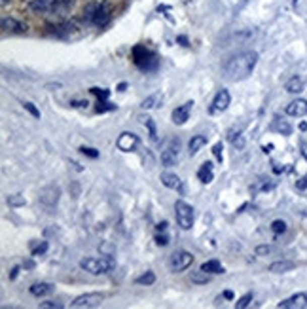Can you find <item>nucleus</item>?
<instances>
[{
  "label": "nucleus",
  "mask_w": 307,
  "mask_h": 309,
  "mask_svg": "<svg viewBox=\"0 0 307 309\" xmlns=\"http://www.w3.org/2000/svg\"><path fill=\"white\" fill-rule=\"evenodd\" d=\"M126 87H127L126 82H124V84H119V85H118V91H126Z\"/></svg>",
  "instance_id": "52"
},
{
  "label": "nucleus",
  "mask_w": 307,
  "mask_h": 309,
  "mask_svg": "<svg viewBox=\"0 0 307 309\" xmlns=\"http://www.w3.org/2000/svg\"><path fill=\"white\" fill-rule=\"evenodd\" d=\"M286 114H288V116H296V118L305 116L307 114V100L305 99L292 100L290 105L286 107Z\"/></svg>",
  "instance_id": "16"
},
{
  "label": "nucleus",
  "mask_w": 307,
  "mask_h": 309,
  "mask_svg": "<svg viewBox=\"0 0 307 309\" xmlns=\"http://www.w3.org/2000/svg\"><path fill=\"white\" fill-rule=\"evenodd\" d=\"M53 288H55V286L51 285V283H34V285L31 286V294L32 296H36V298H40V296L51 294L53 292Z\"/></svg>",
  "instance_id": "19"
},
{
  "label": "nucleus",
  "mask_w": 307,
  "mask_h": 309,
  "mask_svg": "<svg viewBox=\"0 0 307 309\" xmlns=\"http://www.w3.org/2000/svg\"><path fill=\"white\" fill-rule=\"evenodd\" d=\"M71 4L72 0H32L31 10L40 12V14H57V12L69 8Z\"/></svg>",
  "instance_id": "6"
},
{
  "label": "nucleus",
  "mask_w": 307,
  "mask_h": 309,
  "mask_svg": "<svg viewBox=\"0 0 307 309\" xmlns=\"http://www.w3.org/2000/svg\"><path fill=\"white\" fill-rule=\"evenodd\" d=\"M258 65V54L247 49L241 54L231 55L228 59V63L224 65V76L228 78L229 82H241L252 74V70L256 69Z\"/></svg>",
  "instance_id": "1"
},
{
  "label": "nucleus",
  "mask_w": 307,
  "mask_h": 309,
  "mask_svg": "<svg viewBox=\"0 0 307 309\" xmlns=\"http://www.w3.org/2000/svg\"><path fill=\"white\" fill-rule=\"evenodd\" d=\"M252 301V292H247L243 298H239V301H235V309H244L249 307V303Z\"/></svg>",
  "instance_id": "32"
},
{
  "label": "nucleus",
  "mask_w": 307,
  "mask_h": 309,
  "mask_svg": "<svg viewBox=\"0 0 307 309\" xmlns=\"http://www.w3.org/2000/svg\"><path fill=\"white\" fill-rule=\"evenodd\" d=\"M139 120H141L142 124L146 125V127H148V133H150V140H152V142H158V131H156V124H154V120H152V118H144V116H141L139 118Z\"/></svg>",
  "instance_id": "25"
},
{
  "label": "nucleus",
  "mask_w": 307,
  "mask_h": 309,
  "mask_svg": "<svg viewBox=\"0 0 307 309\" xmlns=\"http://www.w3.org/2000/svg\"><path fill=\"white\" fill-rule=\"evenodd\" d=\"M84 14H86V21L97 25V27H104L110 21V10L104 4H89Z\"/></svg>",
  "instance_id": "5"
},
{
  "label": "nucleus",
  "mask_w": 307,
  "mask_h": 309,
  "mask_svg": "<svg viewBox=\"0 0 307 309\" xmlns=\"http://www.w3.org/2000/svg\"><path fill=\"white\" fill-rule=\"evenodd\" d=\"M23 268H25V270H32V268H34V262H31V260H27V262L23 264Z\"/></svg>",
  "instance_id": "47"
},
{
  "label": "nucleus",
  "mask_w": 307,
  "mask_h": 309,
  "mask_svg": "<svg viewBox=\"0 0 307 309\" xmlns=\"http://www.w3.org/2000/svg\"><path fill=\"white\" fill-rule=\"evenodd\" d=\"M161 184L165 186V188H171V190H176V192H184V184H182V180L178 175H174V173H161Z\"/></svg>",
  "instance_id": "15"
},
{
  "label": "nucleus",
  "mask_w": 307,
  "mask_h": 309,
  "mask_svg": "<svg viewBox=\"0 0 307 309\" xmlns=\"http://www.w3.org/2000/svg\"><path fill=\"white\" fill-rule=\"evenodd\" d=\"M273 248L269 247V245H260V247H256V254L258 256H266V254H269Z\"/></svg>",
  "instance_id": "41"
},
{
  "label": "nucleus",
  "mask_w": 307,
  "mask_h": 309,
  "mask_svg": "<svg viewBox=\"0 0 307 309\" xmlns=\"http://www.w3.org/2000/svg\"><path fill=\"white\" fill-rule=\"evenodd\" d=\"M296 188H298V190H307V177L299 178L298 184H296Z\"/></svg>",
  "instance_id": "43"
},
{
  "label": "nucleus",
  "mask_w": 307,
  "mask_h": 309,
  "mask_svg": "<svg viewBox=\"0 0 307 309\" xmlns=\"http://www.w3.org/2000/svg\"><path fill=\"white\" fill-rule=\"evenodd\" d=\"M296 268V264L290 262V260H279V262H273L269 266V271L271 273H286V271H292Z\"/></svg>",
  "instance_id": "21"
},
{
  "label": "nucleus",
  "mask_w": 307,
  "mask_h": 309,
  "mask_svg": "<svg viewBox=\"0 0 307 309\" xmlns=\"http://www.w3.org/2000/svg\"><path fill=\"white\" fill-rule=\"evenodd\" d=\"M176 40L180 42L182 46H188V38H186V36H178V38H176Z\"/></svg>",
  "instance_id": "48"
},
{
  "label": "nucleus",
  "mask_w": 307,
  "mask_h": 309,
  "mask_svg": "<svg viewBox=\"0 0 307 309\" xmlns=\"http://www.w3.org/2000/svg\"><path fill=\"white\" fill-rule=\"evenodd\" d=\"M80 152L84 156H87V158H91V160H97L99 158V152L95 150V148H89V146H82L80 148Z\"/></svg>",
  "instance_id": "37"
},
{
  "label": "nucleus",
  "mask_w": 307,
  "mask_h": 309,
  "mask_svg": "<svg viewBox=\"0 0 307 309\" xmlns=\"http://www.w3.org/2000/svg\"><path fill=\"white\" fill-rule=\"evenodd\" d=\"M299 129H301V131H305V129H307V124H305V122H301V124H299Z\"/></svg>",
  "instance_id": "53"
},
{
  "label": "nucleus",
  "mask_w": 307,
  "mask_h": 309,
  "mask_svg": "<svg viewBox=\"0 0 307 309\" xmlns=\"http://www.w3.org/2000/svg\"><path fill=\"white\" fill-rule=\"evenodd\" d=\"M156 243H158L159 247H167V245H169V235L158 232V235H156Z\"/></svg>",
  "instance_id": "38"
},
{
  "label": "nucleus",
  "mask_w": 307,
  "mask_h": 309,
  "mask_svg": "<svg viewBox=\"0 0 307 309\" xmlns=\"http://www.w3.org/2000/svg\"><path fill=\"white\" fill-rule=\"evenodd\" d=\"M286 91L288 93H299L301 89H303V82H301V78L299 76H292L288 82H286Z\"/></svg>",
  "instance_id": "24"
},
{
  "label": "nucleus",
  "mask_w": 307,
  "mask_h": 309,
  "mask_svg": "<svg viewBox=\"0 0 307 309\" xmlns=\"http://www.w3.org/2000/svg\"><path fill=\"white\" fill-rule=\"evenodd\" d=\"M102 300H104V294L101 292H87V294H82L78 298H74L71 301V307L72 309H89V307H97L101 305Z\"/></svg>",
  "instance_id": "7"
},
{
  "label": "nucleus",
  "mask_w": 307,
  "mask_h": 309,
  "mask_svg": "<svg viewBox=\"0 0 307 309\" xmlns=\"http://www.w3.org/2000/svg\"><path fill=\"white\" fill-rule=\"evenodd\" d=\"M19 271H21V266H16V268H12V271H10V279H12V281H14V279H17Z\"/></svg>",
  "instance_id": "44"
},
{
  "label": "nucleus",
  "mask_w": 307,
  "mask_h": 309,
  "mask_svg": "<svg viewBox=\"0 0 307 309\" xmlns=\"http://www.w3.org/2000/svg\"><path fill=\"white\" fill-rule=\"evenodd\" d=\"M133 61L141 70H156L158 69V57L154 52H150L146 46H135L133 47Z\"/></svg>",
  "instance_id": "3"
},
{
  "label": "nucleus",
  "mask_w": 307,
  "mask_h": 309,
  "mask_svg": "<svg viewBox=\"0 0 307 309\" xmlns=\"http://www.w3.org/2000/svg\"><path fill=\"white\" fill-rule=\"evenodd\" d=\"M197 178L203 182V184H209V182H213L214 178V173H213V163L211 162H205L199 171H197Z\"/></svg>",
  "instance_id": "18"
},
{
  "label": "nucleus",
  "mask_w": 307,
  "mask_h": 309,
  "mask_svg": "<svg viewBox=\"0 0 307 309\" xmlns=\"http://www.w3.org/2000/svg\"><path fill=\"white\" fill-rule=\"evenodd\" d=\"M23 109L27 110V112H29L32 118H40V110L36 109L32 102H29V100H25V102H23Z\"/></svg>",
  "instance_id": "36"
},
{
  "label": "nucleus",
  "mask_w": 307,
  "mask_h": 309,
  "mask_svg": "<svg viewBox=\"0 0 307 309\" xmlns=\"http://www.w3.org/2000/svg\"><path fill=\"white\" fill-rule=\"evenodd\" d=\"M271 129L277 133H281V135H290L292 133V125L286 122V120H281V118H277L273 125H271Z\"/></svg>",
  "instance_id": "23"
},
{
  "label": "nucleus",
  "mask_w": 307,
  "mask_h": 309,
  "mask_svg": "<svg viewBox=\"0 0 307 309\" xmlns=\"http://www.w3.org/2000/svg\"><path fill=\"white\" fill-rule=\"evenodd\" d=\"M301 156L307 160V142H301Z\"/></svg>",
  "instance_id": "46"
},
{
  "label": "nucleus",
  "mask_w": 307,
  "mask_h": 309,
  "mask_svg": "<svg viewBox=\"0 0 307 309\" xmlns=\"http://www.w3.org/2000/svg\"><path fill=\"white\" fill-rule=\"evenodd\" d=\"M231 142H233V146L237 148V150H241V148L244 146V137H243V133H239V135H237L235 139L231 140Z\"/></svg>",
  "instance_id": "40"
},
{
  "label": "nucleus",
  "mask_w": 307,
  "mask_h": 309,
  "mask_svg": "<svg viewBox=\"0 0 307 309\" xmlns=\"http://www.w3.org/2000/svg\"><path fill=\"white\" fill-rule=\"evenodd\" d=\"M167 226H169V224H167L165 220H163V222H159V224L156 226V230H158V232H165V230H167Z\"/></svg>",
  "instance_id": "45"
},
{
  "label": "nucleus",
  "mask_w": 307,
  "mask_h": 309,
  "mask_svg": "<svg viewBox=\"0 0 307 309\" xmlns=\"http://www.w3.org/2000/svg\"><path fill=\"white\" fill-rule=\"evenodd\" d=\"M201 270L211 273V275H220V273H224V266L218 260H207L201 264Z\"/></svg>",
  "instance_id": "22"
},
{
  "label": "nucleus",
  "mask_w": 307,
  "mask_h": 309,
  "mask_svg": "<svg viewBox=\"0 0 307 309\" xmlns=\"http://www.w3.org/2000/svg\"><path fill=\"white\" fill-rule=\"evenodd\" d=\"M262 150H264V154H269V152L273 150V144H268V146H262Z\"/></svg>",
  "instance_id": "50"
},
{
  "label": "nucleus",
  "mask_w": 307,
  "mask_h": 309,
  "mask_svg": "<svg viewBox=\"0 0 307 309\" xmlns=\"http://www.w3.org/2000/svg\"><path fill=\"white\" fill-rule=\"evenodd\" d=\"M47 250V241H36L32 243V256H42Z\"/></svg>",
  "instance_id": "30"
},
{
  "label": "nucleus",
  "mask_w": 307,
  "mask_h": 309,
  "mask_svg": "<svg viewBox=\"0 0 307 309\" xmlns=\"http://www.w3.org/2000/svg\"><path fill=\"white\" fill-rule=\"evenodd\" d=\"M174 217H176V224L180 226L182 230H192L194 226V207L188 205L184 199H178L174 203Z\"/></svg>",
  "instance_id": "4"
},
{
  "label": "nucleus",
  "mask_w": 307,
  "mask_h": 309,
  "mask_svg": "<svg viewBox=\"0 0 307 309\" xmlns=\"http://www.w3.org/2000/svg\"><path fill=\"white\" fill-rule=\"evenodd\" d=\"M178 152H180V140L173 139L161 152V163L165 167H173L178 162Z\"/></svg>",
  "instance_id": "10"
},
{
  "label": "nucleus",
  "mask_w": 307,
  "mask_h": 309,
  "mask_svg": "<svg viewBox=\"0 0 307 309\" xmlns=\"http://www.w3.org/2000/svg\"><path fill=\"white\" fill-rule=\"evenodd\" d=\"M192 107H194V100H188V102H184L182 107H176V109L173 110V114H171L173 124L174 125L186 124V122L190 120V110H192Z\"/></svg>",
  "instance_id": "13"
},
{
  "label": "nucleus",
  "mask_w": 307,
  "mask_h": 309,
  "mask_svg": "<svg viewBox=\"0 0 307 309\" xmlns=\"http://www.w3.org/2000/svg\"><path fill=\"white\" fill-rule=\"evenodd\" d=\"M89 91L93 93V95H97L99 100H106L108 97H110V91H108V89H101V87H91Z\"/></svg>",
  "instance_id": "34"
},
{
  "label": "nucleus",
  "mask_w": 307,
  "mask_h": 309,
  "mask_svg": "<svg viewBox=\"0 0 307 309\" xmlns=\"http://www.w3.org/2000/svg\"><path fill=\"white\" fill-rule=\"evenodd\" d=\"M0 25H2V31H6V32H25L27 31V25H23L21 21L14 19V17H4Z\"/></svg>",
  "instance_id": "17"
},
{
  "label": "nucleus",
  "mask_w": 307,
  "mask_h": 309,
  "mask_svg": "<svg viewBox=\"0 0 307 309\" xmlns=\"http://www.w3.org/2000/svg\"><path fill=\"white\" fill-rule=\"evenodd\" d=\"M271 232L275 233V235L284 233L286 232V222H284V220H273V222H271Z\"/></svg>",
  "instance_id": "31"
},
{
  "label": "nucleus",
  "mask_w": 307,
  "mask_h": 309,
  "mask_svg": "<svg viewBox=\"0 0 307 309\" xmlns=\"http://www.w3.org/2000/svg\"><path fill=\"white\" fill-rule=\"evenodd\" d=\"M59 197H61V188L57 184H49V186H46L42 192H40V195H38V199H40V203L46 207V209H55L57 207V203H59Z\"/></svg>",
  "instance_id": "8"
},
{
  "label": "nucleus",
  "mask_w": 307,
  "mask_h": 309,
  "mask_svg": "<svg viewBox=\"0 0 307 309\" xmlns=\"http://www.w3.org/2000/svg\"><path fill=\"white\" fill-rule=\"evenodd\" d=\"M224 298H226V300H233V292H231V290H226V292H224Z\"/></svg>",
  "instance_id": "49"
},
{
  "label": "nucleus",
  "mask_w": 307,
  "mask_h": 309,
  "mask_svg": "<svg viewBox=\"0 0 307 309\" xmlns=\"http://www.w3.org/2000/svg\"><path fill=\"white\" fill-rule=\"evenodd\" d=\"M279 309H303L307 307V294L305 292H298L290 296L288 300H283L279 305Z\"/></svg>",
  "instance_id": "12"
},
{
  "label": "nucleus",
  "mask_w": 307,
  "mask_h": 309,
  "mask_svg": "<svg viewBox=\"0 0 307 309\" xmlns=\"http://www.w3.org/2000/svg\"><path fill=\"white\" fill-rule=\"evenodd\" d=\"M209 275H211V273H207V271H203V270L194 271V273H192V283H194V285H207V283L211 281Z\"/></svg>",
  "instance_id": "27"
},
{
  "label": "nucleus",
  "mask_w": 307,
  "mask_h": 309,
  "mask_svg": "<svg viewBox=\"0 0 307 309\" xmlns=\"http://www.w3.org/2000/svg\"><path fill=\"white\" fill-rule=\"evenodd\" d=\"M161 100V93H154V95H150V97H146V99L142 100V109L144 110H152L158 107V102Z\"/></svg>",
  "instance_id": "26"
},
{
  "label": "nucleus",
  "mask_w": 307,
  "mask_h": 309,
  "mask_svg": "<svg viewBox=\"0 0 307 309\" xmlns=\"http://www.w3.org/2000/svg\"><path fill=\"white\" fill-rule=\"evenodd\" d=\"M71 165H74V169L76 171H84V167H80V163H76V162H72Z\"/></svg>",
  "instance_id": "51"
},
{
  "label": "nucleus",
  "mask_w": 307,
  "mask_h": 309,
  "mask_svg": "<svg viewBox=\"0 0 307 309\" xmlns=\"http://www.w3.org/2000/svg\"><path fill=\"white\" fill-rule=\"evenodd\" d=\"M137 144H139V137L135 133H129V131H124L118 137V140H116V146L121 152H133L135 148H137Z\"/></svg>",
  "instance_id": "11"
},
{
  "label": "nucleus",
  "mask_w": 307,
  "mask_h": 309,
  "mask_svg": "<svg viewBox=\"0 0 307 309\" xmlns=\"http://www.w3.org/2000/svg\"><path fill=\"white\" fill-rule=\"evenodd\" d=\"M222 150H224V144H222V142H216V144H214V148H213V154L220 163H222Z\"/></svg>",
  "instance_id": "39"
},
{
  "label": "nucleus",
  "mask_w": 307,
  "mask_h": 309,
  "mask_svg": "<svg viewBox=\"0 0 307 309\" xmlns=\"http://www.w3.org/2000/svg\"><path fill=\"white\" fill-rule=\"evenodd\" d=\"M87 105V100H71V107H74V109H86Z\"/></svg>",
  "instance_id": "42"
},
{
  "label": "nucleus",
  "mask_w": 307,
  "mask_h": 309,
  "mask_svg": "<svg viewBox=\"0 0 307 309\" xmlns=\"http://www.w3.org/2000/svg\"><path fill=\"white\" fill-rule=\"evenodd\" d=\"M207 144V137L205 135H196V137H192V140L188 142V152L190 156H196L201 148Z\"/></svg>",
  "instance_id": "20"
},
{
  "label": "nucleus",
  "mask_w": 307,
  "mask_h": 309,
  "mask_svg": "<svg viewBox=\"0 0 307 309\" xmlns=\"http://www.w3.org/2000/svg\"><path fill=\"white\" fill-rule=\"evenodd\" d=\"M108 110H116V105H110L108 100H99L97 112H99V114H102V112H108Z\"/></svg>",
  "instance_id": "35"
},
{
  "label": "nucleus",
  "mask_w": 307,
  "mask_h": 309,
  "mask_svg": "<svg viewBox=\"0 0 307 309\" xmlns=\"http://www.w3.org/2000/svg\"><path fill=\"white\" fill-rule=\"evenodd\" d=\"M137 285H154L156 283V275H154V271H146V273H142L141 277H137V281H135Z\"/></svg>",
  "instance_id": "28"
},
{
  "label": "nucleus",
  "mask_w": 307,
  "mask_h": 309,
  "mask_svg": "<svg viewBox=\"0 0 307 309\" xmlns=\"http://www.w3.org/2000/svg\"><path fill=\"white\" fill-rule=\"evenodd\" d=\"M229 102H231L229 91L228 89H220V91L216 93V97H214V100H213L211 112H224V110H228Z\"/></svg>",
  "instance_id": "14"
},
{
  "label": "nucleus",
  "mask_w": 307,
  "mask_h": 309,
  "mask_svg": "<svg viewBox=\"0 0 307 309\" xmlns=\"http://www.w3.org/2000/svg\"><path fill=\"white\" fill-rule=\"evenodd\" d=\"M192 262H194V256L190 254V252H186V250H174L173 254H171V258H169V266L176 273L188 270L190 266H192Z\"/></svg>",
  "instance_id": "9"
},
{
  "label": "nucleus",
  "mask_w": 307,
  "mask_h": 309,
  "mask_svg": "<svg viewBox=\"0 0 307 309\" xmlns=\"http://www.w3.org/2000/svg\"><path fill=\"white\" fill-rule=\"evenodd\" d=\"M40 309H61L63 303L61 301H55V300H47V301H40Z\"/></svg>",
  "instance_id": "33"
},
{
  "label": "nucleus",
  "mask_w": 307,
  "mask_h": 309,
  "mask_svg": "<svg viewBox=\"0 0 307 309\" xmlns=\"http://www.w3.org/2000/svg\"><path fill=\"white\" fill-rule=\"evenodd\" d=\"M80 266L91 275H101V273H108L116 266V262L112 256H101V258H84Z\"/></svg>",
  "instance_id": "2"
},
{
  "label": "nucleus",
  "mask_w": 307,
  "mask_h": 309,
  "mask_svg": "<svg viewBox=\"0 0 307 309\" xmlns=\"http://www.w3.org/2000/svg\"><path fill=\"white\" fill-rule=\"evenodd\" d=\"M8 205L10 207H25L27 205V199H25L23 195H19V193H14V195H8Z\"/></svg>",
  "instance_id": "29"
}]
</instances>
